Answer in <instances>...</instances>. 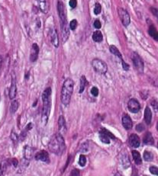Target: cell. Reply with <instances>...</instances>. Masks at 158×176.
<instances>
[{
  "mask_svg": "<svg viewBox=\"0 0 158 176\" xmlns=\"http://www.w3.org/2000/svg\"><path fill=\"white\" fill-rule=\"evenodd\" d=\"M48 147L51 153L58 156L62 155L66 149V144L64 136L59 133L55 134L50 140Z\"/></svg>",
  "mask_w": 158,
  "mask_h": 176,
  "instance_id": "1",
  "label": "cell"
},
{
  "mask_svg": "<svg viewBox=\"0 0 158 176\" xmlns=\"http://www.w3.org/2000/svg\"><path fill=\"white\" fill-rule=\"evenodd\" d=\"M51 89L47 88L45 89L42 94V100H43V110H42V116H41V121L43 124L46 125L49 118L50 112H51Z\"/></svg>",
  "mask_w": 158,
  "mask_h": 176,
  "instance_id": "2",
  "label": "cell"
},
{
  "mask_svg": "<svg viewBox=\"0 0 158 176\" xmlns=\"http://www.w3.org/2000/svg\"><path fill=\"white\" fill-rule=\"evenodd\" d=\"M73 86L74 83L71 78H68L64 81L61 91V102L65 106H67L70 102L71 97L73 95Z\"/></svg>",
  "mask_w": 158,
  "mask_h": 176,
  "instance_id": "3",
  "label": "cell"
},
{
  "mask_svg": "<svg viewBox=\"0 0 158 176\" xmlns=\"http://www.w3.org/2000/svg\"><path fill=\"white\" fill-rule=\"evenodd\" d=\"M92 66L96 72L99 74H105L108 71V66L105 62L99 59H94L92 61Z\"/></svg>",
  "mask_w": 158,
  "mask_h": 176,
  "instance_id": "4",
  "label": "cell"
},
{
  "mask_svg": "<svg viewBox=\"0 0 158 176\" xmlns=\"http://www.w3.org/2000/svg\"><path fill=\"white\" fill-rule=\"evenodd\" d=\"M118 15H119L122 25L124 27H128L130 25L131 22L130 15L128 14V12L125 9H122V8H119L118 9Z\"/></svg>",
  "mask_w": 158,
  "mask_h": 176,
  "instance_id": "5",
  "label": "cell"
},
{
  "mask_svg": "<svg viewBox=\"0 0 158 176\" xmlns=\"http://www.w3.org/2000/svg\"><path fill=\"white\" fill-rule=\"evenodd\" d=\"M132 62L134 66H135V69L138 71L139 72H144V63L142 59L141 58V57L137 54V53H134L132 54Z\"/></svg>",
  "mask_w": 158,
  "mask_h": 176,
  "instance_id": "6",
  "label": "cell"
},
{
  "mask_svg": "<svg viewBox=\"0 0 158 176\" xmlns=\"http://www.w3.org/2000/svg\"><path fill=\"white\" fill-rule=\"evenodd\" d=\"M17 94V86H16V78L15 74L12 75V83H11V87L9 89V96L11 100H13L15 98Z\"/></svg>",
  "mask_w": 158,
  "mask_h": 176,
  "instance_id": "7",
  "label": "cell"
},
{
  "mask_svg": "<svg viewBox=\"0 0 158 176\" xmlns=\"http://www.w3.org/2000/svg\"><path fill=\"white\" fill-rule=\"evenodd\" d=\"M128 108L131 113H137L141 109V105L137 100L131 98L128 103Z\"/></svg>",
  "mask_w": 158,
  "mask_h": 176,
  "instance_id": "8",
  "label": "cell"
},
{
  "mask_svg": "<svg viewBox=\"0 0 158 176\" xmlns=\"http://www.w3.org/2000/svg\"><path fill=\"white\" fill-rule=\"evenodd\" d=\"M57 10H58V15L60 17V23H63L64 21H66V9L64 7V5L63 2L61 1H58L57 3Z\"/></svg>",
  "mask_w": 158,
  "mask_h": 176,
  "instance_id": "9",
  "label": "cell"
},
{
  "mask_svg": "<svg viewBox=\"0 0 158 176\" xmlns=\"http://www.w3.org/2000/svg\"><path fill=\"white\" fill-rule=\"evenodd\" d=\"M61 33H62V39L64 42H66L70 37V29L67 21L61 23Z\"/></svg>",
  "mask_w": 158,
  "mask_h": 176,
  "instance_id": "10",
  "label": "cell"
},
{
  "mask_svg": "<svg viewBox=\"0 0 158 176\" xmlns=\"http://www.w3.org/2000/svg\"><path fill=\"white\" fill-rule=\"evenodd\" d=\"M58 129H59V134L61 135H64L66 133V121H65V118L64 116H60L59 119H58Z\"/></svg>",
  "mask_w": 158,
  "mask_h": 176,
  "instance_id": "11",
  "label": "cell"
},
{
  "mask_svg": "<svg viewBox=\"0 0 158 176\" xmlns=\"http://www.w3.org/2000/svg\"><path fill=\"white\" fill-rule=\"evenodd\" d=\"M39 53V47L37 44H33L31 46L30 54V60L31 62H35L38 59Z\"/></svg>",
  "mask_w": 158,
  "mask_h": 176,
  "instance_id": "12",
  "label": "cell"
},
{
  "mask_svg": "<svg viewBox=\"0 0 158 176\" xmlns=\"http://www.w3.org/2000/svg\"><path fill=\"white\" fill-rule=\"evenodd\" d=\"M50 38H51V41L52 44L57 48L58 46H59V38H58L57 32L55 29L52 28V29L50 30Z\"/></svg>",
  "mask_w": 158,
  "mask_h": 176,
  "instance_id": "13",
  "label": "cell"
},
{
  "mask_svg": "<svg viewBox=\"0 0 158 176\" xmlns=\"http://www.w3.org/2000/svg\"><path fill=\"white\" fill-rule=\"evenodd\" d=\"M38 6L44 14H47L49 11V2L47 0H38Z\"/></svg>",
  "mask_w": 158,
  "mask_h": 176,
  "instance_id": "14",
  "label": "cell"
},
{
  "mask_svg": "<svg viewBox=\"0 0 158 176\" xmlns=\"http://www.w3.org/2000/svg\"><path fill=\"white\" fill-rule=\"evenodd\" d=\"M122 125L126 130H131L132 128L133 123L129 115L124 114L122 117Z\"/></svg>",
  "mask_w": 158,
  "mask_h": 176,
  "instance_id": "15",
  "label": "cell"
},
{
  "mask_svg": "<svg viewBox=\"0 0 158 176\" xmlns=\"http://www.w3.org/2000/svg\"><path fill=\"white\" fill-rule=\"evenodd\" d=\"M35 159L39 161L44 162H49V155L47 152L44 150H42L39 152L35 155Z\"/></svg>",
  "mask_w": 158,
  "mask_h": 176,
  "instance_id": "16",
  "label": "cell"
},
{
  "mask_svg": "<svg viewBox=\"0 0 158 176\" xmlns=\"http://www.w3.org/2000/svg\"><path fill=\"white\" fill-rule=\"evenodd\" d=\"M129 143L132 147L134 148H137L140 146V143H141V140H140V138L136 134H131L129 137Z\"/></svg>",
  "mask_w": 158,
  "mask_h": 176,
  "instance_id": "17",
  "label": "cell"
},
{
  "mask_svg": "<svg viewBox=\"0 0 158 176\" xmlns=\"http://www.w3.org/2000/svg\"><path fill=\"white\" fill-rule=\"evenodd\" d=\"M120 161L122 163V166L124 168H128L130 167L131 166V162L129 159V157L127 155L126 153H122L121 156H120Z\"/></svg>",
  "mask_w": 158,
  "mask_h": 176,
  "instance_id": "18",
  "label": "cell"
},
{
  "mask_svg": "<svg viewBox=\"0 0 158 176\" xmlns=\"http://www.w3.org/2000/svg\"><path fill=\"white\" fill-rule=\"evenodd\" d=\"M23 155L24 158L27 160L31 159L32 155H33V149H32L31 147H30L29 146H25L24 147Z\"/></svg>",
  "mask_w": 158,
  "mask_h": 176,
  "instance_id": "19",
  "label": "cell"
},
{
  "mask_svg": "<svg viewBox=\"0 0 158 176\" xmlns=\"http://www.w3.org/2000/svg\"><path fill=\"white\" fill-rule=\"evenodd\" d=\"M99 139L103 143H105V144H109L111 142V140H110L111 138L109 137L103 130H101L100 132H99Z\"/></svg>",
  "mask_w": 158,
  "mask_h": 176,
  "instance_id": "20",
  "label": "cell"
},
{
  "mask_svg": "<svg viewBox=\"0 0 158 176\" xmlns=\"http://www.w3.org/2000/svg\"><path fill=\"white\" fill-rule=\"evenodd\" d=\"M144 143L146 145H154V139L150 133H147L144 137Z\"/></svg>",
  "mask_w": 158,
  "mask_h": 176,
  "instance_id": "21",
  "label": "cell"
},
{
  "mask_svg": "<svg viewBox=\"0 0 158 176\" xmlns=\"http://www.w3.org/2000/svg\"><path fill=\"white\" fill-rule=\"evenodd\" d=\"M152 120V112L148 107H146L144 111V121L148 124H150Z\"/></svg>",
  "mask_w": 158,
  "mask_h": 176,
  "instance_id": "22",
  "label": "cell"
},
{
  "mask_svg": "<svg viewBox=\"0 0 158 176\" xmlns=\"http://www.w3.org/2000/svg\"><path fill=\"white\" fill-rule=\"evenodd\" d=\"M92 40H94L95 42L100 43L103 41V36L102 32L100 31H96L92 34Z\"/></svg>",
  "mask_w": 158,
  "mask_h": 176,
  "instance_id": "23",
  "label": "cell"
},
{
  "mask_svg": "<svg viewBox=\"0 0 158 176\" xmlns=\"http://www.w3.org/2000/svg\"><path fill=\"white\" fill-rule=\"evenodd\" d=\"M132 156L136 165H141V164H142V159H141V154H140L137 151H132Z\"/></svg>",
  "mask_w": 158,
  "mask_h": 176,
  "instance_id": "24",
  "label": "cell"
},
{
  "mask_svg": "<svg viewBox=\"0 0 158 176\" xmlns=\"http://www.w3.org/2000/svg\"><path fill=\"white\" fill-rule=\"evenodd\" d=\"M148 33L150 35V37H152L154 40H158V33L154 25L150 26L149 30H148Z\"/></svg>",
  "mask_w": 158,
  "mask_h": 176,
  "instance_id": "25",
  "label": "cell"
},
{
  "mask_svg": "<svg viewBox=\"0 0 158 176\" xmlns=\"http://www.w3.org/2000/svg\"><path fill=\"white\" fill-rule=\"evenodd\" d=\"M109 50H110V52H111L113 55L116 56V57H119L120 59L122 60V54H121V53H120V51L118 50L117 48H116V46H114V45H111V46L109 47Z\"/></svg>",
  "mask_w": 158,
  "mask_h": 176,
  "instance_id": "26",
  "label": "cell"
},
{
  "mask_svg": "<svg viewBox=\"0 0 158 176\" xmlns=\"http://www.w3.org/2000/svg\"><path fill=\"white\" fill-rule=\"evenodd\" d=\"M86 84H87V80H86L85 77L84 76H83L80 78V86H79V93H83V92L84 89H85V86H86Z\"/></svg>",
  "mask_w": 158,
  "mask_h": 176,
  "instance_id": "27",
  "label": "cell"
},
{
  "mask_svg": "<svg viewBox=\"0 0 158 176\" xmlns=\"http://www.w3.org/2000/svg\"><path fill=\"white\" fill-rule=\"evenodd\" d=\"M18 106H19L18 102L16 101V100H14V101L12 102V104H11V106H10L11 114H15V113L17 111Z\"/></svg>",
  "mask_w": 158,
  "mask_h": 176,
  "instance_id": "28",
  "label": "cell"
},
{
  "mask_svg": "<svg viewBox=\"0 0 158 176\" xmlns=\"http://www.w3.org/2000/svg\"><path fill=\"white\" fill-rule=\"evenodd\" d=\"M7 162L5 161L2 162L0 163V176H4V175L5 174V172L7 170Z\"/></svg>",
  "mask_w": 158,
  "mask_h": 176,
  "instance_id": "29",
  "label": "cell"
},
{
  "mask_svg": "<svg viewBox=\"0 0 158 176\" xmlns=\"http://www.w3.org/2000/svg\"><path fill=\"white\" fill-rule=\"evenodd\" d=\"M154 159V155L151 152H149V151H145L144 153V159L147 162L152 161V159Z\"/></svg>",
  "mask_w": 158,
  "mask_h": 176,
  "instance_id": "30",
  "label": "cell"
},
{
  "mask_svg": "<svg viewBox=\"0 0 158 176\" xmlns=\"http://www.w3.org/2000/svg\"><path fill=\"white\" fill-rule=\"evenodd\" d=\"M85 163H86V158L84 155H80L79 159V164L80 165V166L83 167L85 166Z\"/></svg>",
  "mask_w": 158,
  "mask_h": 176,
  "instance_id": "31",
  "label": "cell"
},
{
  "mask_svg": "<svg viewBox=\"0 0 158 176\" xmlns=\"http://www.w3.org/2000/svg\"><path fill=\"white\" fill-rule=\"evenodd\" d=\"M101 11H102V6H101V5L99 4V3H96L94 7L95 15H99L101 13Z\"/></svg>",
  "mask_w": 158,
  "mask_h": 176,
  "instance_id": "32",
  "label": "cell"
},
{
  "mask_svg": "<svg viewBox=\"0 0 158 176\" xmlns=\"http://www.w3.org/2000/svg\"><path fill=\"white\" fill-rule=\"evenodd\" d=\"M77 27V21L76 19H73L70 22V28L71 30H75Z\"/></svg>",
  "mask_w": 158,
  "mask_h": 176,
  "instance_id": "33",
  "label": "cell"
},
{
  "mask_svg": "<svg viewBox=\"0 0 158 176\" xmlns=\"http://www.w3.org/2000/svg\"><path fill=\"white\" fill-rule=\"evenodd\" d=\"M150 172L152 175H158V168L157 166H151L150 167Z\"/></svg>",
  "mask_w": 158,
  "mask_h": 176,
  "instance_id": "34",
  "label": "cell"
},
{
  "mask_svg": "<svg viewBox=\"0 0 158 176\" xmlns=\"http://www.w3.org/2000/svg\"><path fill=\"white\" fill-rule=\"evenodd\" d=\"M70 176H80V172H79V169H73L71 171L70 174Z\"/></svg>",
  "mask_w": 158,
  "mask_h": 176,
  "instance_id": "35",
  "label": "cell"
},
{
  "mask_svg": "<svg viewBox=\"0 0 158 176\" xmlns=\"http://www.w3.org/2000/svg\"><path fill=\"white\" fill-rule=\"evenodd\" d=\"M91 93L93 96L95 97H97L98 95V89L97 87H92V89H91Z\"/></svg>",
  "mask_w": 158,
  "mask_h": 176,
  "instance_id": "36",
  "label": "cell"
},
{
  "mask_svg": "<svg viewBox=\"0 0 158 176\" xmlns=\"http://www.w3.org/2000/svg\"><path fill=\"white\" fill-rule=\"evenodd\" d=\"M11 139L13 140V142H16V141H18V136L17 134H15V132L13 130L12 132V134H11Z\"/></svg>",
  "mask_w": 158,
  "mask_h": 176,
  "instance_id": "37",
  "label": "cell"
},
{
  "mask_svg": "<svg viewBox=\"0 0 158 176\" xmlns=\"http://www.w3.org/2000/svg\"><path fill=\"white\" fill-rule=\"evenodd\" d=\"M69 4H70V6L72 8V9H74L77 7V0H70L69 2Z\"/></svg>",
  "mask_w": 158,
  "mask_h": 176,
  "instance_id": "38",
  "label": "cell"
},
{
  "mask_svg": "<svg viewBox=\"0 0 158 176\" xmlns=\"http://www.w3.org/2000/svg\"><path fill=\"white\" fill-rule=\"evenodd\" d=\"M144 130V126L142 123H139L136 126V130L138 132H142Z\"/></svg>",
  "mask_w": 158,
  "mask_h": 176,
  "instance_id": "39",
  "label": "cell"
},
{
  "mask_svg": "<svg viewBox=\"0 0 158 176\" xmlns=\"http://www.w3.org/2000/svg\"><path fill=\"white\" fill-rule=\"evenodd\" d=\"M94 27L96 28V29H100L101 27H102V24H101L99 20H96V21H95Z\"/></svg>",
  "mask_w": 158,
  "mask_h": 176,
  "instance_id": "40",
  "label": "cell"
},
{
  "mask_svg": "<svg viewBox=\"0 0 158 176\" xmlns=\"http://www.w3.org/2000/svg\"><path fill=\"white\" fill-rule=\"evenodd\" d=\"M122 67H123L124 70H125V71H128V70H129V65H128V63H125L123 59L122 60Z\"/></svg>",
  "mask_w": 158,
  "mask_h": 176,
  "instance_id": "41",
  "label": "cell"
},
{
  "mask_svg": "<svg viewBox=\"0 0 158 176\" xmlns=\"http://www.w3.org/2000/svg\"><path fill=\"white\" fill-rule=\"evenodd\" d=\"M150 10H151V12L153 13V15H155V17H157V9L156 8H150Z\"/></svg>",
  "mask_w": 158,
  "mask_h": 176,
  "instance_id": "42",
  "label": "cell"
},
{
  "mask_svg": "<svg viewBox=\"0 0 158 176\" xmlns=\"http://www.w3.org/2000/svg\"><path fill=\"white\" fill-rule=\"evenodd\" d=\"M151 104L152 106L154 107V108H155V110H156L157 111V100H154V101L151 102Z\"/></svg>",
  "mask_w": 158,
  "mask_h": 176,
  "instance_id": "43",
  "label": "cell"
},
{
  "mask_svg": "<svg viewBox=\"0 0 158 176\" xmlns=\"http://www.w3.org/2000/svg\"><path fill=\"white\" fill-rule=\"evenodd\" d=\"M12 164L13 166H15V167H16V166H18V160L16 159H12Z\"/></svg>",
  "mask_w": 158,
  "mask_h": 176,
  "instance_id": "44",
  "label": "cell"
},
{
  "mask_svg": "<svg viewBox=\"0 0 158 176\" xmlns=\"http://www.w3.org/2000/svg\"><path fill=\"white\" fill-rule=\"evenodd\" d=\"M2 57H0V70L2 69Z\"/></svg>",
  "mask_w": 158,
  "mask_h": 176,
  "instance_id": "45",
  "label": "cell"
},
{
  "mask_svg": "<svg viewBox=\"0 0 158 176\" xmlns=\"http://www.w3.org/2000/svg\"><path fill=\"white\" fill-rule=\"evenodd\" d=\"M115 176H123L121 173H119V172H117L116 175H115Z\"/></svg>",
  "mask_w": 158,
  "mask_h": 176,
  "instance_id": "46",
  "label": "cell"
},
{
  "mask_svg": "<svg viewBox=\"0 0 158 176\" xmlns=\"http://www.w3.org/2000/svg\"><path fill=\"white\" fill-rule=\"evenodd\" d=\"M0 101H1V98H0Z\"/></svg>",
  "mask_w": 158,
  "mask_h": 176,
  "instance_id": "47",
  "label": "cell"
}]
</instances>
